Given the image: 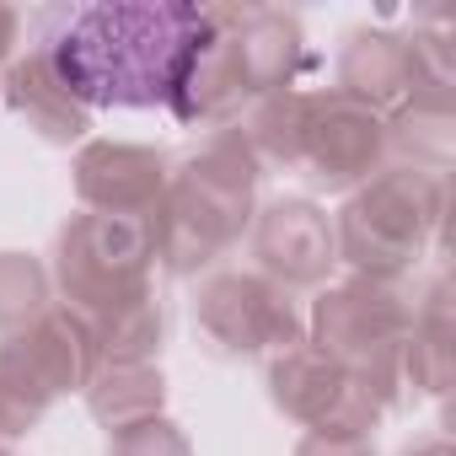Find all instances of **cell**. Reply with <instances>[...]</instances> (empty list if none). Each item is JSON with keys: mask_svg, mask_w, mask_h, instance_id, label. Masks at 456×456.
I'll return each instance as SVG.
<instances>
[{"mask_svg": "<svg viewBox=\"0 0 456 456\" xmlns=\"http://www.w3.org/2000/svg\"><path fill=\"white\" fill-rule=\"evenodd\" d=\"M306 118H312V92L285 86V92L258 97V102L237 118V129H242V140L253 145L258 161H269V167H301Z\"/></svg>", "mask_w": 456, "mask_h": 456, "instance_id": "19", "label": "cell"}, {"mask_svg": "<svg viewBox=\"0 0 456 456\" xmlns=\"http://www.w3.org/2000/svg\"><path fill=\"white\" fill-rule=\"evenodd\" d=\"M413 285L408 280H365L349 274L338 285H328L312 301V344L338 360L381 408H403L408 387H403V344L413 333Z\"/></svg>", "mask_w": 456, "mask_h": 456, "instance_id": "4", "label": "cell"}, {"mask_svg": "<svg viewBox=\"0 0 456 456\" xmlns=\"http://www.w3.org/2000/svg\"><path fill=\"white\" fill-rule=\"evenodd\" d=\"M225 38H232V54L242 65V81L258 97L296 86V70L306 65V33L301 17L285 6H215Z\"/></svg>", "mask_w": 456, "mask_h": 456, "instance_id": "12", "label": "cell"}, {"mask_svg": "<svg viewBox=\"0 0 456 456\" xmlns=\"http://www.w3.org/2000/svg\"><path fill=\"white\" fill-rule=\"evenodd\" d=\"M0 102H6L38 140L49 145H86L92 140V113L65 92L44 49H28L0 70Z\"/></svg>", "mask_w": 456, "mask_h": 456, "instance_id": "15", "label": "cell"}, {"mask_svg": "<svg viewBox=\"0 0 456 456\" xmlns=\"http://www.w3.org/2000/svg\"><path fill=\"white\" fill-rule=\"evenodd\" d=\"M0 456H12V445H6V440H0Z\"/></svg>", "mask_w": 456, "mask_h": 456, "instance_id": "27", "label": "cell"}, {"mask_svg": "<svg viewBox=\"0 0 456 456\" xmlns=\"http://www.w3.org/2000/svg\"><path fill=\"white\" fill-rule=\"evenodd\" d=\"M76 199L92 215H118V220H145L172 177L167 151L140 145V140H86L76 151Z\"/></svg>", "mask_w": 456, "mask_h": 456, "instance_id": "10", "label": "cell"}, {"mask_svg": "<svg viewBox=\"0 0 456 456\" xmlns=\"http://www.w3.org/2000/svg\"><path fill=\"white\" fill-rule=\"evenodd\" d=\"M387 167V118L328 92H312V118H306V145H301V172L322 188H360Z\"/></svg>", "mask_w": 456, "mask_h": 456, "instance_id": "8", "label": "cell"}, {"mask_svg": "<svg viewBox=\"0 0 456 456\" xmlns=\"http://www.w3.org/2000/svg\"><path fill=\"white\" fill-rule=\"evenodd\" d=\"M403 456H451V440L445 435H429V440H413Z\"/></svg>", "mask_w": 456, "mask_h": 456, "instance_id": "26", "label": "cell"}, {"mask_svg": "<svg viewBox=\"0 0 456 456\" xmlns=\"http://www.w3.org/2000/svg\"><path fill=\"white\" fill-rule=\"evenodd\" d=\"M0 349L22 365V376H28L49 403H60L65 392H86V381H92L97 365H102L97 328H92L81 312H70L65 301H54V306H49L38 322H28L22 333L0 338Z\"/></svg>", "mask_w": 456, "mask_h": 456, "instance_id": "11", "label": "cell"}, {"mask_svg": "<svg viewBox=\"0 0 456 456\" xmlns=\"http://www.w3.org/2000/svg\"><path fill=\"white\" fill-rule=\"evenodd\" d=\"M49 285L92 328L118 317L124 306L156 296L151 225L145 220H118V215H92V209L70 215L60 225V237H54Z\"/></svg>", "mask_w": 456, "mask_h": 456, "instance_id": "5", "label": "cell"}, {"mask_svg": "<svg viewBox=\"0 0 456 456\" xmlns=\"http://www.w3.org/2000/svg\"><path fill=\"white\" fill-rule=\"evenodd\" d=\"M258 177L264 161L242 140L237 124L209 129L167 177L151 225V253L167 274L193 280L199 269H215L232 253L258 215Z\"/></svg>", "mask_w": 456, "mask_h": 456, "instance_id": "2", "label": "cell"}, {"mask_svg": "<svg viewBox=\"0 0 456 456\" xmlns=\"http://www.w3.org/2000/svg\"><path fill=\"white\" fill-rule=\"evenodd\" d=\"M54 403L22 376V365L0 349V440H17V435H33L38 424H44V413H49Z\"/></svg>", "mask_w": 456, "mask_h": 456, "instance_id": "22", "label": "cell"}, {"mask_svg": "<svg viewBox=\"0 0 456 456\" xmlns=\"http://www.w3.org/2000/svg\"><path fill=\"white\" fill-rule=\"evenodd\" d=\"M440 225H445V177L387 161L333 215V248L338 264H349V274L408 280L429 237H440Z\"/></svg>", "mask_w": 456, "mask_h": 456, "instance_id": "3", "label": "cell"}, {"mask_svg": "<svg viewBox=\"0 0 456 456\" xmlns=\"http://www.w3.org/2000/svg\"><path fill=\"white\" fill-rule=\"evenodd\" d=\"M290 456H376V440H354V435H301Z\"/></svg>", "mask_w": 456, "mask_h": 456, "instance_id": "24", "label": "cell"}, {"mask_svg": "<svg viewBox=\"0 0 456 456\" xmlns=\"http://www.w3.org/2000/svg\"><path fill=\"white\" fill-rule=\"evenodd\" d=\"M451 370H456V354H451V285L435 280L429 296L413 306V333L403 344V387H408V403L413 397H445Z\"/></svg>", "mask_w": 456, "mask_h": 456, "instance_id": "17", "label": "cell"}, {"mask_svg": "<svg viewBox=\"0 0 456 456\" xmlns=\"http://www.w3.org/2000/svg\"><path fill=\"white\" fill-rule=\"evenodd\" d=\"M253 269L285 290H312L328 285L338 248H333V220L312 199H274L253 215Z\"/></svg>", "mask_w": 456, "mask_h": 456, "instance_id": "9", "label": "cell"}, {"mask_svg": "<svg viewBox=\"0 0 456 456\" xmlns=\"http://www.w3.org/2000/svg\"><path fill=\"white\" fill-rule=\"evenodd\" d=\"M209 17L188 0H113V6H60L44 12L38 49L49 54L65 92L97 108H167L188 54L199 49Z\"/></svg>", "mask_w": 456, "mask_h": 456, "instance_id": "1", "label": "cell"}, {"mask_svg": "<svg viewBox=\"0 0 456 456\" xmlns=\"http://www.w3.org/2000/svg\"><path fill=\"white\" fill-rule=\"evenodd\" d=\"M17 44H22V12L17 6H0V70L17 60Z\"/></svg>", "mask_w": 456, "mask_h": 456, "instance_id": "25", "label": "cell"}, {"mask_svg": "<svg viewBox=\"0 0 456 456\" xmlns=\"http://www.w3.org/2000/svg\"><path fill=\"white\" fill-rule=\"evenodd\" d=\"M86 408L108 435L161 419L167 376H161V365H97V376L86 381Z\"/></svg>", "mask_w": 456, "mask_h": 456, "instance_id": "18", "label": "cell"}, {"mask_svg": "<svg viewBox=\"0 0 456 456\" xmlns=\"http://www.w3.org/2000/svg\"><path fill=\"white\" fill-rule=\"evenodd\" d=\"M204 17H209V28H204L199 49L188 54L167 113L177 124H188V129H225V124L242 118V108H253V92L242 81V65L232 54V38H225L215 6H204Z\"/></svg>", "mask_w": 456, "mask_h": 456, "instance_id": "13", "label": "cell"}, {"mask_svg": "<svg viewBox=\"0 0 456 456\" xmlns=\"http://www.w3.org/2000/svg\"><path fill=\"white\" fill-rule=\"evenodd\" d=\"M161 338H167V312L156 296L124 306L118 317L97 322V349H102V365H156L161 354Z\"/></svg>", "mask_w": 456, "mask_h": 456, "instance_id": "20", "label": "cell"}, {"mask_svg": "<svg viewBox=\"0 0 456 456\" xmlns=\"http://www.w3.org/2000/svg\"><path fill=\"white\" fill-rule=\"evenodd\" d=\"M54 306V285L49 269L33 253H0V338L22 333L28 322H38Z\"/></svg>", "mask_w": 456, "mask_h": 456, "instance_id": "21", "label": "cell"}, {"mask_svg": "<svg viewBox=\"0 0 456 456\" xmlns=\"http://www.w3.org/2000/svg\"><path fill=\"white\" fill-rule=\"evenodd\" d=\"M333 92L370 108V113H392L397 102L413 97V60H408V33H387V28H354L338 49L333 65Z\"/></svg>", "mask_w": 456, "mask_h": 456, "instance_id": "14", "label": "cell"}, {"mask_svg": "<svg viewBox=\"0 0 456 456\" xmlns=\"http://www.w3.org/2000/svg\"><path fill=\"white\" fill-rule=\"evenodd\" d=\"M269 403L301 424L306 435H354V440H370L376 424H381V403L338 365L328 360L312 338L269 354Z\"/></svg>", "mask_w": 456, "mask_h": 456, "instance_id": "7", "label": "cell"}, {"mask_svg": "<svg viewBox=\"0 0 456 456\" xmlns=\"http://www.w3.org/2000/svg\"><path fill=\"white\" fill-rule=\"evenodd\" d=\"M108 456H193V445L161 413V419H145V424H129V429L108 435Z\"/></svg>", "mask_w": 456, "mask_h": 456, "instance_id": "23", "label": "cell"}, {"mask_svg": "<svg viewBox=\"0 0 456 456\" xmlns=\"http://www.w3.org/2000/svg\"><path fill=\"white\" fill-rule=\"evenodd\" d=\"M451 140H456V108L451 97H408L387 113V161L445 177L451 172Z\"/></svg>", "mask_w": 456, "mask_h": 456, "instance_id": "16", "label": "cell"}, {"mask_svg": "<svg viewBox=\"0 0 456 456\" xmlns=\"http://www.w3.org/2000/svg\"><path fill=\"white\" fill-rule=\"evenodd\" d=\"M193 322L220 354H280L306 338L296 290L258 269H215L193 296Z\"/></svg>", "mask_w": 456, "mask_h": 456, "instance_id": "6", "label": "cell"}]
</instances>
